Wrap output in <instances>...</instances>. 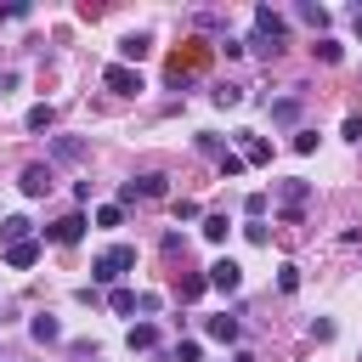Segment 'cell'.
Returning a JSON list of instances; mask_svg holds the SVG:
<instances>
[{"instance_id": "16", "label": "cell", "mask_w": 362, "mask_h": 362, "mask_svg": "<svg viewBox=\"0 0 362 362\" xmlns=\"http://www.w3.org/2000/svg\"><path fill=\"white\" fill-rule=\"evenodd\" d=\"M119 57H124V62H141V57H147V34H124V40H119Z\"/></svg>"}, {"instance_id": "22", "label": "cell", "mask_w": 362, "mask_h": 362, "mask_svg": "<svg viewBox=\"0 0 362 362\" xmlns=\"http://www.w3.org/2000/svg\"><path fill=\"white\" fill-rule=\"evenodd\" d=\"M119 221H124L119 204H102V209H96V226H119Z\"/></svg>"}, {"instance_id": "29", "label": "cell", "mask_w": 362, "mask_h": 362, "mask_svg": "<svg viewBox=\"0 0 362 362\" xmlns=\"http://www.w3.org/2000/svg\"><path fill=\"white\" fill-rule=\"evenodd\" d=\"M345 136H351V141H362V119H345Z\"/></svg>"}, {"instance_id": "12", "label": "cell", "mask_w": 362, "mask_h": 362, "mask_svg": "<svg viewBox=\"0 0 362 362\" xmlns=\"http://www.w3.org/2000/svg\"><path fill=\"white\" fill-rule=\"evenodd\" d=\"M51 158H62V164H79V158H85V141H74V136H57V141H51Z\"/></svg>"}, {"instance_id": "10", "label": "cell", "mask_w": 362, "mask_h": 362, "mask_svg": "<svg viewBox=\"0 0 362 362\" xmlns=\"http://www.w3.org/2000/svg\"><path fill=\"white\" fill-rule=\"evenodd\" d=\"M28 226H34L28 215H6V221H0V238H6V249H11V243H28Z\"/></svg>"}, {"instance_id": "21", "label": "cell", "mask_w": 362, "mask_h": 362, "mask_svg": "<svg viewBox=\"0 0 362 362\" xmlns=\"http://www.w3.org/2000/svg\"><path fill=\"white\" fill-rule=\"evenodd\" d=\"M215 164H221V175H243V153H221Z\"/></svg>"}, {"instance_id": "5", "label": "cell", "mask_w": 362, "mask_h": 362, "mask_svg": "<svg viewBox=\"0 0 362 362\" xmlns=\"http://www.w3.org/2000/svg\"><path fill=\"white\" fill-rule=\"evenodd\" d=\"M277 198H283V215H288V221H300V209H305V198H311V181H283V187H277Z\"/></svg>"}, {"instance_id": "2", "label": "cell", "mask_w": 362, "mask_h": 362, "mask_svg": "<svg viewBox=\"0 0 362 362\" xmlns=\"http://www.w3.org/2000/svg\"><path fill=\"white\" fill-rule=\"evenodd\" d=\"M255 51H266V57H277V51H283V17H277L272 6H260V11H255Z\"/></svg>"}, {"instance_id": "20", "label": "cell", "mask_w": 362, "mask_h": 362, "mask_svg": "<svg viewBox=\"0 0 362 362\" xmlns=\"http://www.w3.org/2000/svg\"><path fill=\"white\" fill-rule=\"evenodd\" d=\"M215 102H221V107H238V102H243V85H221Z\"/></svg>"}, {"instance_id": "6", "label": "cell", "mask_w": 362, "mask_h": 362, "mask_svg": "<svg viewBox=\"0 0 362 362\" xmlns=\"http://www.w3.org/2000/svg\"><path fill=\"white\" fill-rule=\"evenodd\" d=\"M85 226H90L85 215H62V221H51V226H45V238H51V243H79V238H85Z\"/></svg>"}, {"instance_id": "26", "label": "cell", "mask_w": 362, "mask_h": 362, "mask_svg": "<svg viewBox=\"0 0 362 362\" xmlns=\"http://www.w3.org/2000/svg\"><path fill=\"white\" fill-rule=\"evenodd\" d=\"M294 113H300V102H294V96H283V102H272V119H294Z\"/></svg>"}, {"instance_id": "25", "label": "cell", "mask_w": 362, "mask_h": 362, "mask_svg": "<svg viewBox=\"0 0 362 362\" xmlns=\"http://www.w3.org/2000/svg\"><path fill=\"white\" fill-rule=\"evenodd\" d=\"M311 51H317V57H322V62H339V40H317V45H311Z\"/></svg>"}, {"instance_id": "1", "label": "cell", "mask_w": 362, "mask_h": 362, "mask_svg": "<svg viewBox=\"0 0 362 362\" xmlns=\"http://www.w3.org/2000/svg\"><path fill=\"white\" fill-rule=\"evenodd\" d=\"M130 266H136V249H130V243H113V249H102V255H96L90 277H96V283H119Z\"/></svg>"}, {"instance_id": "18", "label": "cell", "mask_w": 362, "mask_h": 362, "mask_svg": "<svg viewBox=\"0 0 362 362\" xmlns=\"http://www.w3.org/2000/svg\"><path fill=\"white\" fill-rule=\"evenodd\" d=\"M226 232H232L226 215H204V238H209V243H226Z\"/></svg>"}, {"instance_id": "17", "label": "cell", "mask_w": 362, "mask_h": 362, "mask_svg": "<svg viewBox=\"0 0 362 362\" xmlns=\"http://www.w3.org/2000/svg\"><path fill=\"white\" fill-rule=\"evenodd\" d=\"M51 124H57V107H51V102L28 107V130H51Z\"/></svg>"}, {"instance_id": "11", "label": "cell", "mask_w": 362, "mask_h": 362, "mask_svg": "<svg viewBox=\"0 0 362 362\" xmlns=\"http://www.w3.org/2000/svg\"><path fill=\"white\" fill-rule=\"evenodd\" d=\"M28 334H34V339H40V345H51V339H62V322H57V317H51V311H40V317H34V322H28Z\"/></svg>"}, {"instance_id": "31", "label": "cell", "mask_w": 362, "mask_h": 362, "mask_svg": "<svg viewBox=\"0 0 362 362\" xmlns=\"http://www.w3.org/2000/svg\"><path fill=\"white\" fill-rule=\"evenodd\" d=\"M356 34H362V6H356Z\"/></svg>"}, {"instance_id": "15", "label": "cell", "mask_w": 362, "mask_h": 362, "mask_svg": "<svg viewBox=\"0 0 362 362\" xmlns=\"http://www.w3.org/2000/svg\"><path fill=\"white\" fill-rule=\"evenodd\" d=\"M204 328H209V339H226V345H232V339L243 334V328H238V317H209Z\"/></svg>"}, {"instance_id": "3", "label": "cell", "mask_w": 362, "mask_h": 362, "mask_svg": "<svg viewBox=\"0 0 362 362\" xmlns=\"http://www.w3.org/2000/svg\"><path fill=\"white\" fill-rule=\"evenodd\" d=\"M102 85L119 90V96H136V90H141V74H136L130 62H107V68H102Z\"/></svg>"}, {"instance_id": "7", "label": "cell", "mask_w": 362, "mask_h": 362, "mask_svg": "<svg viewBox=\"0 0 362 362\" xmlns=\"http://www.w3.org/2000/svg\"><path fill=\"white\" fill-rule=\"evenodd\" d=\"M51 181H57V175H51V164H28V170L17 175V187H23L28 198H40V192H51Z\"/></svg>"}, {"instance_id": "19", "label": "cell", "mask_w": 362, "mask_h": 362, "mask_svg": "<svg viewBox=\"0 0 362 362\" xmlns=\"http://www.w3.org/2000/svg\"><path fill=\"white\" fill-rule=\"evenodd\" d=\"M113 311H141V294H130V288H113Z\"/></svg>"}, {"instance_id": "13", "label": "cell", "mask_w": 362, "mask_h": 362, "mask_svg": "<svg viewBox=\"0 0 362 362\" xmlns=\"http://www.w3.org/2000/svg\"><path fill=\"white\" fill-rule=\"evenodd\" d=\"M34 260H40V243H34V238H28V243H11V249H6V266H17V272H23V266H34Z\"/></svg>"}, {"instance_id": "27", "label": "cell", "mask_w": 362, "mask_h": 362, "mask_svg": "<svg viewBox=\"0 0 362 362\" xmlns=\"http://www.w3.org/2000/svg\"><path fill=\"white\" fill-rule=\"evenodd\" d=\"M294 153H317V130H294Z\"/></svg>"}, {"instance_id": "9", "label": "cell", "mask_w": 362, "mask_h": 362, "mask_svg": "<svg viewBox=\"0 0 362 362\" xmlns=\"http://www.w3.org/2000/svg\"><path fill=\"white\" fill-rule=\"evenodd\" d=\"M238 141H243V164H272V147L255 130H238Z\"/></svg>"}, {"instance_id": "30", "label": "cell", "mask_w": 362, "mask_h": 362, "mask_svg": "<svg viewBox=\"0 0 362 362\" xmlns=\"http://www.w3.org/2000/svg\"><path fill=\"white\" fill-rule=\"evenodd\" d=\"M11 85H17V74H11V68H0V96H6Z\"/></svg>"}, {"instance_id": "14", "label": "cell", "mask_w": 362, "mask_h": 362, "mask_svg": "<svg viewBox=\"0 0 362 362\" xmlns=\"http://www.w3.org/2000/svg\"><path fill=\"white\" fill-rule=\"evenodd\" d=\"M124 345H130V351H153V345H158V328H153V322H136V328L124 334Z\"/></svg>"}, {"instance_id": "24", "label": "cell", "mask_w": 362, "mask_h": 362, "mask_svg": "<svg viewBox=\"0 0 362 362\" xmlns=\"http://www.w3.org/2000/svg\"><path fill=\"white\" fill-rule=\"evenodd\" d=\"M209 288V277H181V300H198Z\"/></svg>"}, {"instance_id": "28", "label": "cell", "mask_w": 362, "mask_h": 362, "mask_svg": "<svg viewBox=\"0 0 362 362\" xmlns=\"http://www.w3.org/2000/svg\"><path fill=\"white\" fill-rule=\"evenodd\" d=\"M300 17H305L311 28H322V23H328V11H322V6H300Z\"/></svg>"}, {"instance_id": "8", "label": "cell", "mask_w": 362, "mask_h": 362, "mask_svg": "<svg viewBox=\"0 0 362 362\" xmlns=\"http://www.w3.org/2000/svg\"><path fill=\"white\" fill-rule=\"evenodd\" d=\"M124 204L130 198H164V175H141V181H124V192H119Z\"/></svg>"}, {"instance_id": "4", "label": "cell", "mask_w": 362, "mask_h": 362, "mask_svg": "<svg viewBox=\"0 0 362 362\" xmlns=\"http://www.w3.org/2000/svg\"><path fill=\"white\" fill-rule=\"evenodd\" d=\"M204 277H209V288H221V294H238V288H243V266H238V260H215Z\"/></svg>"}, {"instance_id": "23", "label": "cell", "mask_w": 362, "mask_h": 362, "mask_svg": "<svg viewBox=\"0 0 362 362\" xmlns=\"http://www.w3.org/2000/svg\"><path fill=\"white\" fill-rule=\"evenodd\" d=\"M277 288L294 294V288H300V266H283V272H277Z\"/></svg>"}]
</instances>
